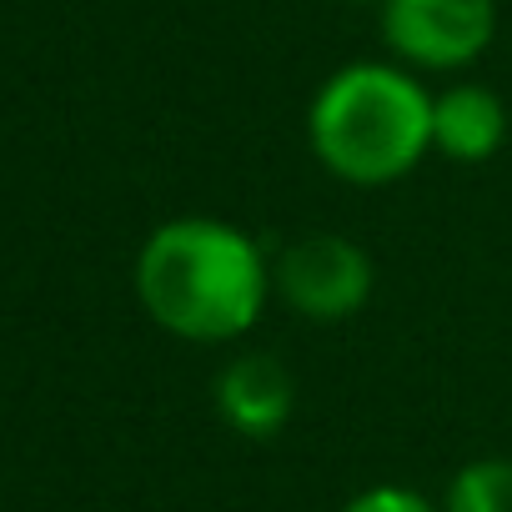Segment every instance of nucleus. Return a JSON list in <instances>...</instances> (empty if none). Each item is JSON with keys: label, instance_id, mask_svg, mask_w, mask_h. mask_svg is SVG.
Masks as SVG:
<instances>
[{"label": "nucleus", "instance_id": "nucleus-1", "mask_svg": "<svg viewBox=\"0 0 512 512\" xmlns=\"http://www.w3.org/2000/svg\"><path fill=\"white\" fill-rule=\"evenodd\" d=\"M141 307L186 342H231L267 307L272 272L267 256L246 231L181 216L151 231L136 256Z\"/></svg>", "mask_w": 512, "mask_h": 512}, {"label": "nucleus", "instance_id": "nucleus-2", "mask_svg": "<svg viewBox=\"0 0 512 512\" xmlns=\"http://www.w3.org/2000/svg\"><path fill=\"white\" fill-rule=\"evenodd\" d=\"M312 151L352 186L407 176L432 146V96L397 66H347L312 101Z\"/></svg>", "mask_w": 512, "mask_h": 512}, {"label": "nucleus", "instance_id": "nucleus-3", "mask_svg": "<svg viewBox=\"0 0 512 512\" xmlns=\"http://www.w3.org/2000/svg\"><path fill=\"white\" fill-rule=\"evenodd\" d=\"M272 277L292 312L312 322H342L372 297V256L337 231H312L277 256Z\"/></svg>", "mask_w": 512, "mask_h": 512}, {"label": "nucleus", "instance_id": "nucleus-4", "mask_svg": "<svg viewBox=\"0 0 512 512\" xmlns=\"http://www.w3.org/2000/svg\"><path fill=\"white\" fill-rule=\"evenodd\" d=\"M492 0H382L387 46L427 71L467 66L492 41Z\"/></svg>", "mask_w": 512, "mask_h": 512}, {"label": "nucleus", "instance_id": "nucleus-5", "mask_svg": "<svg viewBox=\"0 0 512 512\" xmlns=\"http://www.w3.org/2000/svg\"><path fill=\"white\" fill-rule=\"evenodd\" d=\"M292 402H297L292 372L267 352H246V357L226 362L216 377V412L226 427H236L246 437L282 432L292 417Z\"/></svg>", "mask_w": 512, "mask_h": 512}, {"label": "nucleus", "instance_id": "nucleus-6", "mask_svg": "<svg viewBox=\"0 0 512 512\" xmlns=\"http://www.w3.org/2000/svg\"><path fill=\"white\" fill-rule=\"evenodd\" d=\"M507 136V111L487 86H452L432 101V146L452 161H487Z\"/></svg>", "mask_w": 512, "mask_h": 512}, {"label": "nucleus", "instance_id": "nucleus-7", "mask_svg": "<svg viewBox=\"0 0 512 512\" xmlns=\"http://www.w3.org/2000/svg\"><path fill=\"white\" fill-rule=\"evenodd\" d=\"M442 512H512V462L477 457L447 482Z\"/></svg>", "mask_w": 512, "mask_h": 512}, {"label": "nucleus", "instance_id": "nucleus-8", "mask_svg": "<svg viewBox=\"0 0 512 512\" xmlns=\"http://www.w3.org/2000/svg\"><path fill=\"white\" fill-rule=\"evenodd\" d=\"M342 512H437V507L422 492H412V487H367Z\"/></svg>", "mask_w": 512, "mask_h": 512}]
</instances>
